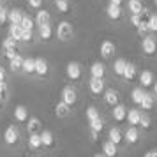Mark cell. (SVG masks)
I'll list each match as a JSON object with an SVG mask.
<instances>
[{"label":"cell","mask_w":157,"mask_h":157,"mask_svg":"<svg viewBox=\"0 0 157 157\" xmlns=\"http://www.w3.org/2000/svg\"><path fill=\"white\" fill-rule=\"evenodd\" d=\"M4 6H6V2H4V0H0V9L4 7Z\"/></svg>","instance_id":"cell-53"},{"label":"cell","mask_w":157,"mask_h":157,"mask_svg":"<svg viewBox=\"0 0 157 157\" xmlns=\"http://www.w3.org/2000/svg\"><path fill=\"white\" fill-rule=\"evenodd\" d=\"M138 74H140L138 65L134 62H127L125 71H124V76H122V81L124 83H134V79H138Z\"/></svg>","instance_id":"cell-20"},{"label":"cell","mask_w":157,"mask_h":157,"mask_svg":"<svg viewBox=\"0 0 157 157\" xmlns=\"http://www.w3.org/2000/svg\"><path fill=\"white\" fill-rule=\"evenodd\" d=\"M16 53H20V48H2V58H6V60L13 58Z\"/></svg>","instance_id":"cell-41"},{"label":"cell","mask_w":157,"mask_h":157,"mask_svg":"<svg viewBox=\"0 0 157 157\" xmlns=\"http://www.w3.org/2000/svg\"><path fill=\"white\" fill-rule=\"evenodd\" d=\"M60 101H64L65 104H69L71 108H76L79 104V94L76 90V86L71 85H65L62 88V94H60Z\"/></svg>","instance_id":"cell-7"},{"label":"cell","mask_w":157,"mask_h":157,"mask_svg":"<svg viewBox=\"0 0 157 157\" xmlns=\"http://www.w3.org/2000/svg\"><path fill=\"white\" fill-rule=\"evenodd\" d=\"M108 2H111V4H118V6L124 4V0H108Z\"/></svg>","instance_id":"cell-52"},{"label":"cell","mask_w":157,"mask_h":157,"mask_svg":"<svg viewBox=\"0 0 157 157\" xmlns=\"http://www.w3.org/2000/svg\"><path fill=\"white\" fill-rule=\"evenodd\" d=\"M37 37H36V29H32V30H23V34H21V46H29V44H32L34 41H36Z\"/></svg>","instance_id":"cell-36"},{"label":"cell","mask_w":157,"mask_h":157,"mask_svg":"<svg viewBox=\"0 0 157 157\" xmlns=\"http://www.w3.org/2000/svg\"><path fill=\"white\" fill-rule=\"evenodd\" d=\"M2 48H20V43L14 41L11 36H7L4 39V43H2Z\"/></svg>","instance_id":"cell-44"},{"label":"cell","mask_w":157,"mask_h":157,"mask_svg":"<svg viewBox=\"0 0 157 157\" xmlns=\"http://www.w3.org/2000/svg\"><path fill=\"white\" fill-rule=\"evenodd\" d=\"M39 136H41V143H43L44 152H53L57 148V138H55V134L51 132L50 129H41Z\"/></svg>","instance_id":"cell-11"},{"label":"cell","mask_w":157,"mask_h":157,"mask_svg":"<svg viewBox=\"0 0 157 157\" xmlns=\"http://www.w3.org/2000/svg\"><path fill=\"white\" fill-rule=\"evenodd\" d=\"M6 106H7V94L0 92V111H2Z\"/></svg>","instance_id":"cell-47"},{"label":"cell","mask_w":157,"mask_h":157,"mask_svg":"<svg viewBox=\"0 0 157 157\" xmlns=\"http://www.w3.org/2000/svg\"><path fill=\"white\" fill-rule=\"evenodd\" d=\"M104 127H106V118H104L102 115H101V117H97L95 120L88 122V131H90V138H92L94 141L101 140V134H102Z\"/></svg>","instance_id":"cell-10"},{"label":"cell","mask_w":157,"mask_h":157,"mask_svg":"<svg viewBox=\"0 0 157 157\" xmlns=\"http://www.w3.org/2000/svg\"><path fill=\"white\" fill-rule=\"evenodd\" d=\"M21 74L27 76V78H34L36 76V58L34 57H23Z\"/></svg>","instance_id":"cell-21"},{"label":"cell","mask_w":157,"mask_h":157,"mask_svg":"<svg viewBox=\"0 0 157 157\" xmlns=\"http://www.w3.org/2000/svg\"><path fill=\"white\" fill-rule=\"evenodd\" d=\"M138 127L141 129L143 132L152 131V127H154V118H152V115L147 113V111H143L141 113V120H140V125H138Z\"/></svg>","instance_id":"cell-32"},{"label":"cell","mask_w":157,"mask_h":157,"mask_svg":"<svg viewBox=\"0 0 157 157\" xmlns=\"http://www.w3.org/2000/svg\"><path fill=\"white\" fill-rule=\"evenodd\" d=\"M4 2H7V0H4Z\"/></svg>","instance_id":"cell-55"},{"label":"cell","mask_w":157,"mask_h":157,"mask_svg":"<svg viewBox=\"0 0 157 157\" xmlns=\"http://www.w3.org/2000/svg\"><path fill=\"white\" fill-rule=\"evenodd\" d=\"M111 118H113V122L117 125L125 124V118H127V108H125V104L118 102L117 106L111 108Z\"/></svg>","instance_id":"cell-18"},{"label":"cell","mask_w":157,"mask_h":157,"mask_svg":"<svg viewBox=\"0 0 157 157\" xmlns=\"http://www.w3.org/2000/svg\"><path fill=\"white\" fill-rule=\"evenodd\" d=\"M125 65H127V60L124 57H118L113 60V65H111V71H113V76L117 79H122L124 76V71H125Z\"/></svg>","instance_id":"cell-26"},{"label":"cell","mask_w":157,"mask_h":157,"mask_svg":"<svg viewBox=\"0 0 157 157\" xmlns=\"http://www.w3.org/2000/svg\"><path fill=\"white\" fill-rule=\"evenodd\" d=\"M104 14H106V20L111 23H122L125 20V9L124 6H118V4H108L106 9H104Z\"/></svg>","instance_id":"cell-4"},{"label":"cell","mask_w":157,"mask_h":157,"mask_svg":"<svg viewBox=\"0 0 157 157\" xmlns=\"http://www.w3.org/2000/svg\"><path fill=\"white\" fill-rule=\"evenodd\" d=\"M25 129H27V132H41V129H43V122L41 118H37V117H32L30 115L27 124H25Z\"/></svg>","instance_id":"cell-28"},{"label":"cell","mask_w":157,"mask_h":157,"mask_svg":"<svg viewBox=\"0 0 157 157\" xmlns=\"http://www.w3.org/2000/svg\"><path fill=\"white\" fill-rule=\"evenodd\" d=\"M7 16H9V9L4 6V7L0 9V27H4L7 23Z\"/></svg>","instance_id":"cell-45"},{"label":"cell","mask_w":157,"mask_h":157,"mask_svg":"<svg viewBox=\"0 0 157 157\" xmlns=\"http://www.w3.org/2000/svg\"><path fill=\"white\" fill-rule=\"evenodd\" d=\"M140 51L145 58H157V34H147L141 37Z\"/></svg>","instance_id":"cell-2"},{"label":"cell","mask_w":157,"mask_h":157,"mask_svg":"<svg viewBox=\"0 0 157 157\" xmlns=\"http://www.w3.org/2000/svg\"><path fill=\"white\" fill-rule=\"evenodd\" d=\"M101 115H102V113H101V109H99L97 106H94V104H92V106H88V108L85 109L86 122H92V120H95V118H97V117H101Z\"/></svg>","instance_id":"cell-37"},{"label":"cell","mask_w":157,"mask_h":157,"mask_svg":"<svg viewBox=\"0 0 157 157\" xmlns=\"http://www.w3.org/2000/svg\"><path fill=\"white\" fill-rule=\"evenodd\" d=\"M141 108H131L127 109V118H125V124L127 125H134L138 127L140 125V120H141Z\"/></svg>","instance_id":"cell-27"},{"label":"cell","mask_w":157,"mask_h":157,"mask_svg":"<svg viewBox=\"0 0 157 157\" xmlns=\"http://www.w3.org/2000/svg\"><path fill=\"white\" fill-rule=\"evenodd\" d=\"M145 92H147V88H143L141 85L132 88V92H131V101L134 102L136 106H140V102L143 101V95H145Z\"/></svg>","instance_id":"cell-35"},{"label":"cell","mask_w":157,"mask_h":157,"mask_svg":"<svg viewBox=\"0 0 157 157\" xmlns=\"http://www.w3.org/2000/svg\"><path fill=\"white\" fill-rule=\"evenodd\" d=\"M55 36H57V39H58V41H62V43H69V41H72L74 36H76L72 23L71 21H60L57 25Z\"/></svg>","instance_id":"cell-6"},{"label":"cell","mask_w":157,"mask_h":157,"mask_svg":"<svg viewBox=\"0 0 157 157\" xmlns=\"http://www.w3.org/2000/svg\"><path fill=\"white\" fill-rule=\"evenodd\" d=\"M138 81H140V85L143 88H152L154 81H155V76H154V72L150 71V69H143L138 74Z\"/></svg>","instance_id":"cell-23"},{"label":"cell","mask_w":157,"mask_h":157,"mask_svg":"<svg viewBox=\"0 0 157 157\" xmlns=\"http://www.w3.org/2000/svg\"><path fill=\"white\" fill-rule=\"evenodd\" d=\"M21 131H20V125L13 122V124H9L6 131H4V143H6V147L9 150H18L21 147Z\"/></svg>","instance_id":"cell-1"},{"label":"cell","mask_w":157,"mask_h":157,"mask_svg":"<svg viewBox=\"0 0 157 157\" xmlns=\"http://www.w3.org/2000/svg\"><path fill=\"white\" fill-rule=\"evenodd\" d=\"M21 29L23 30H32V29H36V21H34V16H30V14H23V18H21Z\"/></svg>","instance_id":"cell-38"},{"label":"cell","mask_w":157,"mask_h":157,"mask_svg":"<svg viewBox=\"0 0 157 157\" xmlns=\"http://www.w3.org/2000/svg\"><path fill=\"white\" fill-rule=\"evenodd\" d=\"M88 74L94 76V78H106V65L102 64V62H94V64L90 65Z\"/></svg>","instance_id":"cell-30"},{"label":"cell","mask_w":157,"mask_h":157,"mask_svg":"<svg viewBox=\"0 0 157 157\" xmlns=\"http://www.w3.org/2000/svg\"><path fill=\"white\" fill-rule=\"evenodd\" d=\"M65 78L69 83L72 85H78L83 81L85 78V69H83V65L79 64V62H69V64L65 65Z\"/></svg>","instance_id":"cell-3"},{"label":"cell","mask_w":157,"mask_h":157,"mask_svg":"<svg viewBox=\"0 0 157 157\" xmlns=\"http://www.w3.org/2000/svg\"><path fill=\"white\" fill-rule=\"evenodd\" d=\"M72 113H74V108H71L69 104H65L64 101H58L55 104V117L60 118V120H67L71 118Z\"/></svg>","instance_id":"cell-17"},{"label":"cell","mask_w":157,"mask_h":157,"mask_svg":"<svg viewBox=\"0 0 157 157\" xmlns=\"http://www.w3.org/2000/svg\"><path fill=\"white\" fill-rule=\"evenodd\" d=\"M143 140V131L134 125H127L124 131V145L125 147H138Z\"/></svg>","instance_id":"cell-5"},{"label":"cell","mask_w":157,"mask_h":157,"mask_svg":"<svg viewBox=\"0 0 157 157\" xmlns=\"http://www.w3.org/2000/svg\"><path fill=\"white\" fill-rule=\"evenodd\" d=\"M27 148H29V152H32V154H41V152H44L39 132H30L29 134V138H27Z\"/></svg>","instance_id":"cell-15"},{"label":"cell","mask_w":157,"mask_h":157,"mask_svg":"<svg viewBox=\"0 0 157 157\" xmlns=\"http://www.w3.org/2000/svg\"><path fill=\"white\" fill-rule=\"evenodd\" d=\"M101 58L102 60H111V58L117 55V44L111 41V39H104L102 43H101Z\"/></svg>","instance_id":"cell-13"},{"label":"cell","mask_w":157,"mask_h":157,"mask_svg":"<svg viewBox=\"0 0 157 157\" xmlns=\"http://www.w3.org/2000/svg\"><path fill=\"white\" fill-rule=\"evenodd\" d=\"M108 140L113 141L115 145L122 147L124 145V129L118 127V125H113V127L108 129Z\"/></svg>","instance_id":"cell-24"},{"label":"cell","mask_w":157,"mask_h":157,"mask_svg":"<svg viewBox=\"0 0 157 157\" xmlns=\"http://www.w3.org/2000/svg\"><path fill=\"white\" fill-rule=\"evenodd\" d=\"M140 108H141V111H147V113H154L157 108V99L155 95L152 92H145V95H143V101L140 102Z\"/></svg>","instance_id":"cell-16"},{"label":"cell","mask_w":157,"mask_h":157,"mask_svg":"<svg viewBox=\"0 0 157 157\" xmlns=\"http://www.w3.org/2000/svg\"><path fill=\"white\" fill-rule=\"evenodd\" d=\"M21 34H23L21 25H9V36L13 37L14 41L21 43Z\"/></svg>","instance_id":"cell-39"},{"label":"cell","mask_w":157,"mask_h":157,"mask_svg":"<svg viewBox=\"0 0 157 157\" xmlns=\"http://www.w3.org/2000/svg\"><path fill=\"white\" fill-rule=\"evenodd\" d=\"M154 6H157V0H154Z\"/></svg>","instance_id":"cell-54"},{"label":"cell","mask_w":157,"mask_h":157,"mask_svg":"<svg viewBox=\"0 0 157 157\" xmlns=\"http://www.w3.org/2000/svg\"><path fill=\"white\" fill-rule=\"evenodd\" d=\"M152 94L155 95V99H157V79L154 81V85H152Z\"/></svg>","instance_id":"cell-51"},{"label":"cell","mask_w":157,"mask_h":157,"mask_svg":"<svg viewBox=\"0 0 157 157\" xmlns=\"http://www.w3.org/2000/svg\"><path fill=\"white\" fill-rule=\"evenodd\" d=\"M102 102H104V106H108V108L117 106V104L120 102V92H118L117 88H106L104 94H102Z\"/></svg>","instance_id":"cell-14"},{"label":"cell","mask_w":157,"mask_h":157,"mask_svg":"<svg viewBox=\"0 0 157 157\" xmlns=\"http://www.w3.org/2000/svg\"><path fill=\"white\" fill-rule=\"evenodd\" d=\"M106 88H108L106 78H94V76H90V79H88V92L92 94L94 97H102Z\"/></svg>","instance_id":"cell-9"},{"label":"cell","mask_w":157,"mask_h":157,"mask_svg":"<svg viewBox=\"0 0 157 157\" xmlns=\"http://www.w3.org/2000/svg\"><path fill=\"white\" fill-rule=\"evenodd\" d=\"M53 6L60 14H71L72 13V2L71 0H53Z\"/></svg>","instance_id":"cell-29"},{"label":"cell","mask_w":157,"mask_h":157,"mask_svg":"<svg viewBox=\"0 0 157 157\" xmlns=\"http://www.w3.org/2000/svg\"><path fill=\"white\" fill-rule=\"evenodd\" d=\"M145 157H157V147L155 148H150L148 152H145Z\"/></svg>","instance_id":"cell-49"},{"label":"cell","mask_w":157,"mask_h":157,"mask_svg":"<svg viewBox=\"0 0 157 157\" xmlns=\"http://www.w3.org/2000/svg\"><path fill=\"white\" fill-rule=\"evenodd\" d=\"M34 21H36V27L37 25H44V23H51V14L50 11H46V9H39L36 11V16H34Z\"/></svg>","instance_id":"cell-34"},{"label":"cell","mask_w":157,"mask_h":157,"mask_svg":"<svg viewBox=\"0 0 157 157\" xmlns=\"http://www.w3.org/2000/svg\"><path fill=\"white\" fill-rule=\"evenodd\" d=\"M101 152H102L104 157H117L120 154V147L115 145L113 141H109V140H104L102 145H101Z\"/></svg>","instance_id":"cell-22"},{"label":"cell","mask_w":157,"mask_h":157,"mask_svg":"<svg viewBox=\"0 0 157 157\" xmlns=\"http://www.w3.org/2000/svg\"><path fill=\"white\" fill-rule=\"evenodd\" d=\"M0 92H6V94H9V86H7V81H0Z\"/></svg>","instance_id":"cell-50"},{"label":"cell","mask_w":157,"mask_h":157,"mask_svg":"<svg viewBox=\"0 0 157 157\" xmlns=\"http://www.w3.org/2000/svg\"><path fill=\"white\" fill-rule=\"evenodd\" d=\"M36 37L39 39V41H44V43L51 41V39L55 37V29H53V25H51V23L37 25L36 27Z\"/></svg>","instance_id":"cell-12"},{"label":"cell","mask_w":157,"mask_h":157,"mask_svg":"<svg viewBox=\"0 0 157 157\" xmlns=\"http://www.w3.org/2000/svg\"><path fill=\"white\" fill-rule=\"evenodd\" d=\"M51 76V65L44 57H36V79H48Z\"/></svg>","instance_id":"cell-8"},{"label":"cell","mask_w":157,"mask_h":157,"mask_svg":"<svg viewBox=\"0 0 157 157\" xmlns=\"http://www.w3.org/2000/svg\"><path fill=\"white\" fill-rule=\"evenodd\" d=\"M23 14H25V11H21V9H18V7L9 9L7 23H9V25H20V23H21Z\"/></svg>","instance_id":"cell-31"},{"label":"cell","mask_w":157,"mask_h":157,"mask_svg":"<svg viewBox=\"0 0 157 157\" xmlns=\"http://www.w3.org/2000/svg\"><path fill=\"white\" fill-rule=\"evenodd\" d=\"M29 117H30V111L25 104H18L14 108V111H13V118H14V122L18 125H25L27 120H29Z\"/></svg>","instance_id":"cell-19"},{"label":"cell","mask_w":157,"mask_h":157,"mask_svg":"<svg viewBox=\"0 0 157 157\" xmlns=\"http://www.w3.org/2000/svg\"><path fill=\"white\" fill-rule=\"evenodd\" d=\"M21 64H23V55L16 53L13 58L7 60V71L11 74H21Z\"/></svg>","instance_id":"cell-25"},{"label":"cell","mask_w":157,"mask_h":157,"mask_svg":"<svg viewBox=\"0 0 157 157\" xmlns=\"http://www.w3.org/2000/svg\"><path fill=\"white\" fill-rule=\"evenodd\" d=\"M7 78H9V72H7V69H6L4 65L0 64V81H7Z\"/></svg>","instance_id":"cell-48"},{"label":"cell","mask_w":157,"mask_h":157,"mask_svg":"<svg viewBox=\"0 0 157 157\" xmlns=\"http://www.w3.org/2000/svg\"><path fill=\"white\" fill-rule=\"evenodd\" d=\"M145 7H147V6H145V0H127L129 14H140Z\"/></svg>","instance_id":"cell-33"},{"label":"cell","mask_w":157,"mask_h":157,"mask_svg":"<svg viewBox=\"0 0 157 157\" xmlns=\"http://www.w3.org/2000/svg\"><path fill=\"white\" fill-rule=\"evenodd\" d=\"M136 30H138V36L143 37V36H147V34H150V30H148V25H147V20H143L138 27H136Z\"/></svg>","instance_id":"cell-43"},{"label":"cell","mask_w":157,"mask_h":157,"mask_svg":"<svg viewBox=\"0 0 157 157\" xmlns=\"http://www.w3.org/2000/svg\"><path fill=\"white\" fill-rule=\"evenodd\" d=\"M141 21H143L141 14H131V16H129V23H131L134 29H136V27H138V25H140Z\"/></svg>","instance_id":"cell-46"},{"label":"cell","mask_w":157,"mask_h":157,"mask_svg":"<svg viewBox=\"0 0 157 157\" xmlns=\"http://www.w3.org/2000/svg\"><path fill=\"white\" fill-rule=\"evenodd\" d=\"M147 25L152 34H157V13H150L147 18Z\"/></svg>","instance_id":"cell-40"},{"label":"cell","mask_w":157,"mask_h":157,"mask_svg":"<svg viewBox=\"0 0 157 157\" xmlns=\"http://www.w3.org/2000/svg\"><path fill=\"white\" fill-rule=\"evenodd\" d=\"M27 6L32 11H39V9L44 7V0H27Z\"/></svg>","instance_id":"cell-42"}]
</instances>
